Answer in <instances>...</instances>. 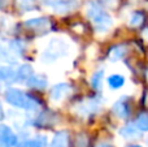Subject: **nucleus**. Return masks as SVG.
<instances>
[{"label":"nucleus","instance_id":"obj_1","mask_svg":"<svg viewBox=\"0 0 148 147\" xmlns=\"http://www.w3.org/2000/svg\"><path fill=\"white\" fill-rule=\"evenodd\" d=\"M87 16L91 20L92 25L97 33H105L108 29H110L113 23L110 16L107 14L103 10V8L95 1H90L87 5Z\"/></svg>","mask_w":148,"mask_h":147},{"label":"nucleus","instance_id":"obj_2","mask_svg":"<svg viewBox=\"0 0 148 147\" xmlns=\"http://www.w3.org/2000/svg\"><path fill=\"white\" fill-rule=\"evenodd\" d=\"M5 100L16 108L26 109V111H34V109L38 108L36 100L27 96L25 93H22L18 89H8L5 91Z\"/></svg>","mask_w":148,"mask_h":147},{"label":"nucleus","instance_id":"obj_3","mask_svg":"<svg viewBox=\"0 0 148 147\" xmlns=\"http://www.w3.org/2000/svg\"><path fill=\"white\" fill-rule=\"evenodd\" d=\"M66 52H68V44L62 39L55 38L49 42L48 47L46 48V51L43 54V59L46 61H53V60L61 57L62 55H65Z\"/></svg>","mask_w":148,"mask_h":147},{"label":"nucleus","instance_id":"obj_4","mask_svg":"<svg viewBox=\"0 0 148 147\" xmlns=\"http://www.w3.org/2000/svg\"><path fill=\"white\" fill-rule=\"evenodd\" d=\"M42 3L56 13H68L78 7L79 0H42Z\"/></svg>","mask_w":148,"mask_h":147},{"label":"nucleus","instance_id":"obj_5","mask_svg":"<svg viewBox=\"0 0 148 147\" xmlns=\"http://www.w3.org/2000/svg\"><path fill=\"white\" fill-rule=\"evenodd\" d=\"M0 145L1 147H13L17 145V137L7 125L0 126Z\"/></svg>","mask_w":148,"mask_h":147},{"label":"nucleus","instance_id":"obj_6","mask_svg":"<svg viewBox=\"0 0 148 147\" xmlns=\"http://www.w3.org/2000/svg\"><path fill=\"white\" fill-rule=\"evenodd\" d=\"M99 106H100V103L96 99H86V100H83L82 103H79L77 106L75 111L81 116H87V115L95 113L99 109Z\"/></svg>","mask_w":148,"mask_h":147},{"label":"nucleus","instance_id":"obj_7","mask_svg":"<svg viewBox=\"0 0 148 147\" xmlns=\"http://www.w3.org/2000/svg\"><path fill=\"white\" fill-rule=\"evenodd\" d=\"M70 91H72V87L68 83H57L51 89V99L53 102H60L66 98Z\"/></svg>","mask_w":148,"mask_h":147},{"label":"nucleus","instance_id":"obj_8","mask_svg":"<svg viewBox=\"0 0 148 147\" xmlns=\"http://www.w3.org/2000/svg\"><path fill=\"white\" fill-rule=\"evenodd\" d=\"M51 147H69V134L68 132L62 130L55 134L51 142Z\"/></svg>","mask_w":148,"mask_h":147},{"label":"nucleus","instance_id":"obj_9","mask_svg":"<svg viewBox=\"0 0 148 147\" xmlns=\"http://www.w3.org/2000/svg\"><path fill=\"white\" fill-rule=\"evenodd\" d=\"M139 128L136 125H133V124H129L126 126H123L122 129L120 130V134L122 135L123 138L126 139H133V138H139L140 137V132H139Z\"/></svg>","mask_w":148,"mask_h":147},{"label":"nucleus","instance_id":"obj_10","mask_svg":"<svg viewBox=\"0 0 148 147\" xmlns=\"http://www.w3.org/2000/svg\"><path fill=\"white\" fill-rule=\"evenodd\" d=\"M113 112H114L120 119H126V117L129 116V106L125 99H121V100L116 102L114 106H113Z\"/></svg>","mask_w":148,"mask_h":147},{"label":"nucleus","instance_id":"obj_11","mask_svg":"<svg viewBox=\"0 0 148 147\" xmlns=\"http://www.w3.org/2000/svg\"><path fill=\"white\" fill-rule=\"evenodd\" d=\"M26 83H27L29 87L38 89V90H43V89H46V86H47V80L43 77V76L33 74L30 78H29V81Z\"/></svg>","mask_w":148,"mask_h":147},{"label":"nucleus","instance_id":"obj_12","mask_svg":"<svg viewBox=\"0 0 148 147\" xmlns=\"http://www.w3.org/2000/svg\"><path fill=\"white\" fill-rule=\"evenodd\" d=\"M33 76V68L27 64H23L17 70V81L20 82H27L29 78Z\"/></svg>","mask_w":148,"mask_h":147},{"label":"nucleus","instance_id":"obj_13","mask_svg":"<svg viewBox=\"0 0 148 147\" xmlns=\"http://www.w3.org/2000/svg\"><path fill=\"white\" fill-rule=\"evenodd\" d=\"M125 54H126V46L120 44V46L113 47V48L109 51L108 56H109L110 61H118L120 59H122V57L125 56Z\"/></svg>","mask_w":148,"mask_h":147},{"label":"nucleus","instance_id":"obj_14","mask_svg":"<svg viewBox=\"0 0 148 147\" xmlns=\"http://www.w3.org/2000/svg\"><path fill=\"white\" fill-rule=\"evenodd\" d=\"M25 25L30 29H44L48 27V20L47 18H31L25 22Z\"/></svg>","mask_w":148,"mask_h":147},{"label":"nucleus","instance_id":"obj_15","mask_svg":"<svg viewBox=\"0 0 148 147\" xmlns=\"http://www.w3.org/2000/svg\"><path fill=\"white\" fill-rule=\"evenodd\" d=\"M0 77L4 82H9V81H13L14 78H17V72H14V69H12L10 67H1Z\"/></svg>","mask_w":148,"mask_h":147},{"label":"nucleus","instance_id":"obj_16","mask_svg":"<svg viewBox=\"0 0 148 147\" xmlns=\"http://www.w3.org/2000/svg\"><path fill=\"white\" fill-rule=\"evenodd\" d=\"M108 83H109V86L112 89H120L125 83V78L120 74H113L108 78Z\"/></svg>","mask_w":148,"mask_h":147},{"label":"nucleus","instance_id":"obj_17","mask_svg":"<svg viewBox=\"0 0 148 147\" xmlns=\"http://www.w3.org/2000/svg\"><path fill=\"white\" fill-rule=\"evenodd\" d=\"M103 77H104V69H100L92 76L91 78V85L95 90H99L101 87V82H103Z\"/></svg>","mask_w":148,"mask_h":147},{"label":"nucleus","instance_id":"obj_18","mask_svg":"<svg viewBox=\"0 0 148 147\" xmlns=\"http://www.w3.org/2000/svg\"><path fill=\"white\" fill-rule=\"evenodd\" d=\"M23 147H47V138L44 135H40V137H36L35 139L30 141V142L25 143Z\"/></svg>","mask_w":148,"mask_h":147},{"label":"nucleus","instance_id":"obj_19","mask_svg":"<svg viewBox=\"0 0 148 147\" xmlns=\"http://www.w3.org/2000/svg\"><path fill=\"white\" fill-rule=\"evenodd\" d=\"M136 126L142 130V132H148V115L142 113L136 120Z\"/></svg>","mask_w":148,"mask_h":147},{"label":"nucleus","instance_id":"obj_20","mask_svg":"<svg viewBox=\"0 0 148 147\" xmlns=\"http://www.w3.org/2000/svg\"><path fill=\"white\" fill-rule=\"evenodd\" d=\"M143 14L142 13H138V12H135L133 16H131V18H130V25L131 26H139L142 22H143Z\"/></svg>","mask_w":148,"mask_h":147},{"label":"nucleus","instance_id":"obj_21","mask_svg":"<svg viewBox=\"0 0 148 147\" xmlns=\"http://www.w3.org/2000/svg\"><path fill=\"white\" fill-rule=\"evenodd\" d=\"M34 3H35V0H17L18 7L23 10L31 9V8L34 7Z\"/></svg>","mask_w":148,"mask_h":147},{"label":"nucleus","instance_id":"obj_22","mask_svg":"<svg viewBox=\"0 0 148 147\" xmlns=\"http://www.w3.org/2000/svg\"><path fill=\"white\" fill-rule=\"evenodd\" d=\"M103 1H104L105 4H108V5H114L116 4L114 0H103Z\"/></svg>","mask_w":148,"mask_h":147},{"label":"nucleus","instance_id":"obj_23","mask_svg":"<svg viewBox=\"0 0 148 147\" xmlns=\"http://www.w3.org/2000/svg\"><path fill=\"white\" fill-rule=\"evenodd\" d=\"M143 38L146 39V41L148 42V29H146V30L143 31Z\"/></svg>","mask_w":148,"mask_h":147},{"label":"nucleus","instance_id":"obj_24","mask_svg":"<svg viewBox=\"0 0 148 147\" xmlns=\"http://www.w3.org/2000/svg\"><path fill=\"white\" fill-rule=\"evenodd\" d=\"M96 147H110V145H107V143H99Z\"/></svg>","mask_w":148,"mask_h":147},{"label":"nucleus","instance_id":"obj_25","mask_svg":"<svg viewBox=\"0 0 148 147\" xmlns=\"http://www.w3.org/2000/svg\"><path fill=\"white\" fill-rule=\"evenodd\" d=\"M127 147H140V146H135V145H134V146H127Z\"/></svg>","mask_w":148,"mask_h":147}]
</instances>
